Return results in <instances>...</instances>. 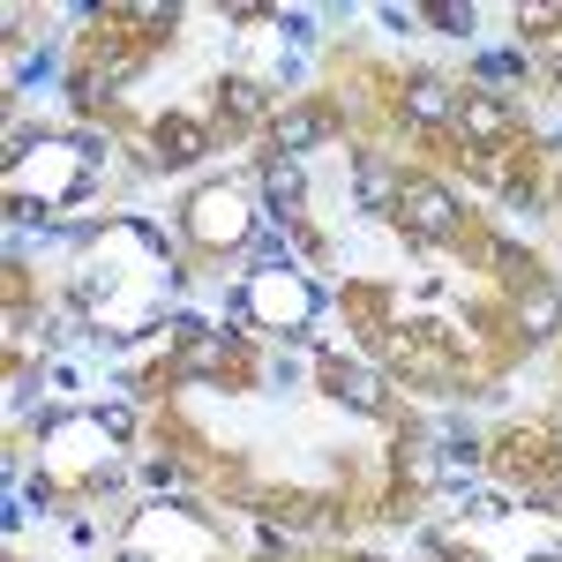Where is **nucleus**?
Returning a JSON list of instances; mask_svg holds the SVG:
<instances>
[{"mask_svg":"<svg viewBox=\"0 0 562 562\" xmlns=\"http://www.w3.org/2000/svg\"><path fill=\"white\" fill-rule=\"evenodd\" d=\"M121 435H135V413H128V405L53 420V428H45V480H38V495L76 487V480L105 487V480H113V458H121Z\"/></svg>","mask_w":562,"mask_h":562,"instance_id":"f257e3e1","label":"nucleus"},{"mask_svg":"<svg viewBox=\"0 0 562 562\" xmlns=\"http://www.w3.org/2000/svg\"><path fill=\"white\" fill-rule=\"evenodd\" d=\"M315 307H323V285L307 270H293L285 256H262L225 307V330H307Z\"/></svg>","mask_w":562,"mask_h":562,"instance_id":"f03ea898","label":"nucleus"},{"mask_svg":"<svg viewBox=\"0 0 562 562\" xmlns=\"http://www.w3.org/2000/svg\"><path fill=\"white\" fill-rule=\"evenodd\" d=\"M211 555H217V532L203 525L195 503H150L128 525V562H211Z\"/></svg>","mask_w":562,"mask_h":562,"instance_id":"7ed1b4c3","label":"nucleus"},{"mask_svg":"<svg viewBox=\"0 0 562 562\" xmlns=\"http://www.w3.org/2000/svg\"><path fill=\"white\" fill-rule=\"evenodd\" d=\"M180 217H188V233H195L211 256H233V248H248V240H256V203H248L233 180H211V188H195Z\"/></svg>","mask_w":562,"mask_h":562,"instance_id":"20e7f679","label":"nucleus"},{"mask_svg":"<svg viewBox=\"0 0 562 562\" xmlns=\"http://www.w3.org/2000/svg\"><path fill=\"white\" fill-rule=\"evenodd\" d=\"M397 225H405V240L413 248H435V240H450L458 233V195L450 188H435V180H413L405 195H397Z\"/></svg>","mask_w":562,"mask_h":562,"instance_id":"39448f33","label":"nucleus"},{"mask_svg":"<svg viewBox=\"0 0 562 562\" xmlns=\"http://www.w3.org/2000/svg\"><path fill=\"white\" fill-rule=\"evenodd\" d=\"M203 150H211V121H195V113H166L135 158H143V173H173V166H195Z\"/></svg>","mask_w":562,"mask_h":562,"instance_id":"423d86ee","label":"nucleus"},{"mask_svg":"<svg viewBox=\"0 0 562 562\" xmlns=\"http://www.w3.org/2000/svg\"><path fill=\"white\" fill-rule=\"evenodd\" d=\"M323 390L338 397V405H352V413H383L390 390L375 368H360V360H338V352H323Z\"/></svg>","mask_w":562,"mask_h":562,"instance_id":"0eeeda50","label":"nucleus"},{"mask_svg":"<svg viewBox=\"0 0 562 562\" xmlns=\"http://www.w3.org/2000/svg\"><path fill=\"white\" fill-rule=\"evenodd\" d=\"M262 195H270V211L285 217V225H301V195H307V173H301V158H285V150H270V158H262Z\"/></svg>","mask_w":562,"mask_h":562,"instance_id":"6e6552de","label":"nucleus"},{"mask_svg":"<svg viewBox=\"0 0 562 562\" xmlns=\"http://www.w3.org/2000/svg\"><path fill=\"white\" fill-rule=\"evenodd\" d=\"M405 121H413V128H450V121H458V98H450V83H442V76H413V83H405Z\"/></svg>","mask_w":562,"mask_h":562,"instance_id":"1a4fd4ad","label":"nucleus"},{"mask_svg":"<svg viewBox=\"0 0 562 562\" xmlns=\"http://www.w3.org/2000/svg\"><path fill=\"white\" fill-rule=\"evenodd\" d=\"M458 135H465L473 150H495V143L510 135V113H503V98H487V90L458 98Z\"/></svg>","mask_w":562,"mask_h":562,"instance_id":"9d476101","label":"nucleus"},{"mask_svg":"<svg viewBox=\"0 0 562 562\" xmlns=\"http://www.w3.org/2000/svg\"><path fill=\"white\" fill-rule=\"evenodd\" d=\"M323 135H330V113H323V105H285V113L270 121V143H278L285 158H301V150H315Z\"/></svg>","mask_w":562,"mask_h":562,"instance_id":"9b49d317","label":"nucleus"},{"mask_svg":"<svg viewBox=\"0 0 562 562\" xmlns=\"http://www.w3.org/2000/svg\"><path fill=\"white\" fill-rule=\"evenodd\" d=\"M217 105H225V128L233 135H262V113H270V105H262L256 76H225V83H217Z\"/></svg>","mask_w":562,"mask_h":562,"instance_id":"f8f14e48","label":"nucleus"},{"mask_svg":"<svg viewBox=\"0 0 562 562\" xmlns=\"http://www.w3.org/2000/svg\"><path fill=\"white\" fill-rule=\"evenodd\" d=\"M352 188H360V211H397V195H405V180L390 173L375 150H360V158H352Z\"/></svg>","mask_w":562,"mask_h":562,"instance_id":"ddd939ff","label":"nucleus"},{"mask_svg":"<svg viewBox=\"0 0 562 562\" xmlns=\"http://www.w3.org/2000/svg\"><path fill=\"white\" fill-rule=\"evenodd\" d=\"M518 323H525V338H555L562 330V285H525Z\"/></svg>","mask_w":562,"mask_h":562,"instance_id":"4468645a","label":"nucleus"},{"mask_svg":"<svg viewBox=\"0 0 562 562\" xmlns=\"http://www.w3.org/2000/svg\"><path fill=\"white\" fill-rule=\"evenodd\" d=\"M518 83H525L518 53H480V90H487V98H510Z\"/></svg>","mask_w":562,"mask_h":562,"instance_id":"2eb2a0df","label":"nucleus"},{"mask_svg":"<svg viewBox=\"0 0 562 562\" xmlns=\"http://www.w3.org/2000/svg\"><path fill=\"white\" fill-rule=\"evenodd\" d=\"M428 23H435V31H450V38H473L480 8H473V0H435V8H428Z\"/></svg>","mask_w":562,"mask_h":562,"instance_id":"dca6fc26","label":"nucleus"},{"mask_svg":"<svg viewBox=\"0 0 562 562\" xmlns=\"http://www.w3.org/2000/svg\"><path fill=\"white\" fill-rule=\"evenodd\" d=\"M555 23H562L555 8H525V31H532V38H548V31H555Z\"/></svg>","mask_w":562,"mask_h":562,"instance_id":"f3484780","label":"nucleus"}]
</instances>
